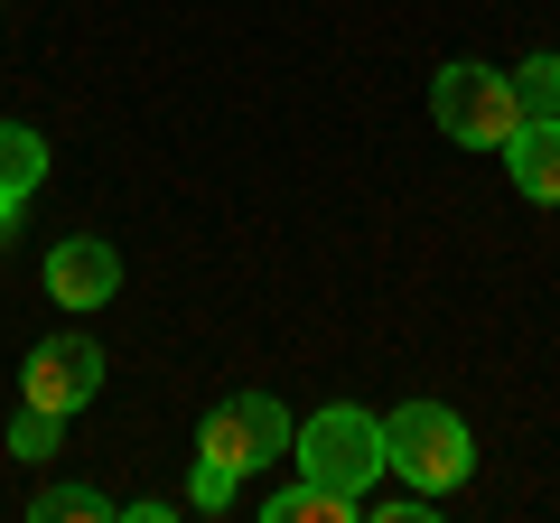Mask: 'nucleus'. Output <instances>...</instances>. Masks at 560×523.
<instances>
[{
  "label": "nucleus",
  "mask_w": 560,
  "mask_h": 523,
  "mask_svg": "<svg viewBox=\"0 0 560 523\" xmlns=\"http://www.w3.org/2000/svg\"><path fill=\"white\" fill-rule=\"evenodd\" d=\"M346 514H364V504L337 496V486H318V477H300V486L271 496V523H346Z\"/></svg>",
  "instance_id": "1a4fd4ad"
},
{
  "label": "nucleus",
  "mask_w": 560,
  "mask_h": 523,
  "mask_svg": "<svg viewBox=\"0 0 560 523\" xmlns=\"http://www.w3.org/2000/svg\"><path fill=\"white\" fill-rule=\"evenodd\" d=\"M234 467H215V458H197V504H206V514H224V504H234Z\"/></svg>",
  "instance_id": "ddd939ff"
},
{
  "label": "nucleus",
  "mask_w": 560,
  "mask_h": 523,
  "mask_svg": "<svg viewBox=\"0 0 560 523\" xmlns=\"http://www.w3.org/2000/svg\"><path fill=\"white\" fill-rule=\"evenodd\" d=\"M504 168L533 206H560V121H523L514 141H504Z\"/></svg>",
  "instance_id": "0eeeda50"
},
{
  "label": "nucleus",
  "mask_w": 560,
  "mask_h": 523,
  "mask_svg": "<svg viewBox=\"0 0 560 523\" xmlns=\"http://www.w3.org/2000/svg\"><path fill=\"white\" fill-rule=\"evenodd\" d=\"M113 290H121V253H113V243L75 234V243L47 253V300H57V309H103Z\"/></svg>",
  "instance_id": "423d86ee"
},
{
  "label": "nucleus",
  "mask_w": 560,
  "mask_h": 523,
  "mask_svg": "<svg viewBox=\"0 0 560 523\" xmlns=\"http://www.w3.org/2000/svg\"><path fill=\"white\" fill-rule=\"evenodd\" d=\"M38 178H47V141L20 131V121H0V206H20Z\"/></svg>",
  "instance_id": "6e6552de"
},
{
  "label": "nucleus",
  "mask_w": 560,
  "mask_h": 523,
  "mask_svg": "<svg viewBox=\"0 0 560 523\" xmlns=\"http://www.w3.org/2000/svg\"><path fill=\"white\" fill-rule=\"evenodd\" d=\"M57 430H66V411L20 403V421H10V449H20V458H57Z\"/></svg>",
  "instance_id": "f8f14e48"
},
{
  "label": "nucleus",
  "mask_w": 560,
  "mask_h": 523,
  "mask_svg": "<svg viewBox=\"0 0 560 523\" xmlns=\"http://www.w3.org/2000/svg\"><path fill=\"white\" fill-rule=\"evenodd\" d=\"M514 103H523V121H560V57L514 66Z\"/></svg>",
  "instance_id": "9d476101"
},
{
  "label": "nucleus",
  "mask_w": 560,
  "mask_h": 523,
  "mask_svg": "<svg viewBox=\"0 0 560 523\" xmlns=\"http://www.w3.org/2000/svg\"><path fill=\"white\" fill-rule=\"evenodd\" d=\"M383 467H401L420 496H448V486H467V467H477V440H467V421L448 403H401L393 421H383Z\"/></svg>",
  "instance_id": "f257e3e1"
},
{
  "label": "nucleus",
  "mask_w": 560,
  "mask_h": 523,
  "mask_svg": "<svg viewBox=\"0 0 560 523\" xmlns=\"http://www.w3.org/2000/svg\"><path fill=\"white\" fill-rule=\"evenodd\" d=\"M10 216H20V206H0V234H10Z\"/></svg>",
  "instance_id": "4468645a"
},
{
  "label": "nucleus",
  "mask_w": 560,
  "mask_h": 523,
  "mask_svg": "<svg viewBox=\"0 0 560 523\" xmlns=\"http://www.w3.org/2000/svg\"><path fill=\"white\" fill-rule=\"evenodd\" d=\"M28 514H38V523H103V514H113V496H94V486H47Z\"/></svg>",
  "instance_id": "9b49d317"
},
{
  "label": "nucleus",
  "mask_w": 560,
  "mask_h": 523,
  "mask_svg": "<svg viewBox=\"0 0 560 523\" xmlns=\"http://www.w3.org/2000/svg\"><path fill=\"white\" fill-rule=\"evenodd\" d=\"M430 113H440L448 141L467 150H504L523 131V103H514V75H495V66H440V84H430Z\"/></svg>",
  "instance_id": "f03ea898"
},
{
  "label": "nucleus",
  "mask_w": 560,
  "mask_h": 523,
  "mask_svg": "<svg viewBox=\"0 0 560 523\" xmlns=\"http://www.w3.org/2000/svg\"><path fill=\"white\" fill-rule=\"evenodd\" d=\"M300 467L318 486H337V496L364 504V486L383 477V421H374V411H355V403H327L318 421L300 430Z\"/></svg>",
  "instance_id": "7ed1b4c3"
},
{
  "label": "nucleus",
  "mask_w": 560,
  "mask_h": 523,
  "mask_svg": "<svg viewBox=\"0 0 560 523\" xmlns=\"http://www.w3.org/2000/svg\"><path fill=\"white\" fill-rule=\"evenodd\" d=\"M280 449H300V430H290V411H280L271 393H234V403H215V411H206V430H197V458L234 467V477L280 467Z\"/></svg>",
  "instance_id": "20e7f679"
},
{
  "label": "nucleus",
  "mask_w": 560,
  "mask_h": 523,
  "mask_svg": "<svg viewBox=\"0 0 560 523\" xmlns=\"http://www.w3.org/2000/svg\"><path fill=\"white\" fill-rule=\"evenodd\" d=\"M20 393H28V403H47V411H84L103 393V346L94 337H47L38 356L20 364Z\"/></svg>",
  "instance_id": "39448f33"
}]
</instances>
